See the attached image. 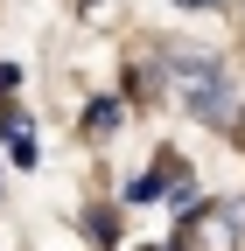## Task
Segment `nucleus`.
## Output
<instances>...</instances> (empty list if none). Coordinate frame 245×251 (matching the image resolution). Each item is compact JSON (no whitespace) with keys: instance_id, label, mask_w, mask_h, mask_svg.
Returning <instances> with one entry per match:
<instances>
[{"instance_id":"7ed1b4c3","label":"nucleus","mask_w":245,"mask_h":251,"mask_svg":"<svg viewBox=\"0 0 245 251\" xmlns=\"http://www.w3.org/2000/svg\"><path fill=\"white\" fill-rule=\"evenodd\" d=\"M168 168H175V153L161 147V153H154V168H147V175L126 188V202H161V196H168Z\"/></svg>"},{"instance_id":"20e7f679","label":"nucleus","mask_w":245,"mask_h":251,"mask_svg":"<svg viewBox=\"0 0 245 251\" xmlns=\"http://www.w3.org/2000/svg\"><path fill=\"white\" fill-rule=\"evenodd\" d=\"M84 230H91V251H112V244H119V216L91 209V216H84Z\"/></svg>"},{"instance_id":"39448f33","label":"nucleus","mask_w":245,"mask_h":251,"mask_svg":"<svg viewBox=\"0 0 245 251\" xmlns=\"http://www.w3.org/2000/svg\"><path fill=\"white\" fill-rule=\"evenodd\" d=\"M105 7H112V0H84V21H105Z\"/></svg>"},{"instance_id":"423d86ee","label":"nucleus","mask_w":245,"mask_h":251,"mask_svg":"<svg viewBox=\"0 0 245 251\" xmlns=\"http://www.w3.org/2000/svg\"><path fill=\"white\" fill-rule=\"evenodd\" d=\"M189 7H217V0H189Z\"/></svg>"},{"instance_id":"f03ea898","label":"nucleus","mask_w":245,"mask_h":251,"mask_svg":"<svg viewBox=\"0 0 245 251\" xmlns=\"http://www.w3.org/2000/svg\"><path fill=\"white\" fill-rule=\"evenodd\" d=\"M119 126H126V105L119 98H91L84 105V140H112Z\"/></svg>"},{"instance_id":"f257e3e1","label":"nucleus","mask_w":245,"mask_h":251,"mask_svg":"<svg viewBox=\"0 0 245 251\" xmlns=\"http://www.w3.org/2000/svg\"><path fill=\"white\" fill-rule=\"evenodd\" d=\"M161 84L175 91L182 112H196L210 126V133H231L238 126V91H231L224 56H210V49H168L161 56Z\"/></svg>"}]
</instances>
